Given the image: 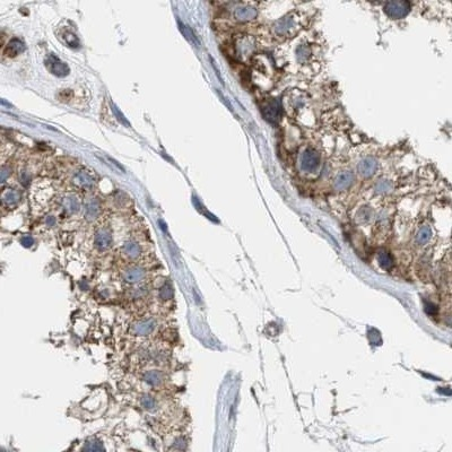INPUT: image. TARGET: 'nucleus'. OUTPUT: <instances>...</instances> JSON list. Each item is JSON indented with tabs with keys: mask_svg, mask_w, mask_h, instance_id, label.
<instances>
[{
	"mask_svg": "<svg viewBox=\"0 0 452 452\" xmlns=\"http://www.w3.org/2000/svg\"><path fill=\"white\" fill-rule=\"evenodd\" d=\"M303 20L301 14L296 12L288 13L287 15L277 19L271 26V32L276 39L280 41L290 40L295 37L303 29Z\"/></svg>",
	"mask_w": 452,
	"mask_h": 452,
	"instance_id": "1",
	"label": "nucleus"
},
{
	"mask_svg": "<svg viewBox=\"0 0 452 452\" xmlns=\"http://www.w3.org/2000/svg\"><path fill=\"white\" fill-rule=\"evenodd\" d=\"M321 154L319 151L312 146H308L301 152L298 165L300 171L304 174H314L320 171L321 168Z\"/></svg>",
	"mask_w": 452,
	"mask_h": 452,
	"instance_id": "2",
	"label": "nucleus"
},
{
	"mask_svg": "<svg viewBox=\"0 0 452 452\" xmlns=\"http://www.w3.org/2000/svg\"><path fill=\"white\" fill-rule=\"evenodd\" d=\"M410 9V3L408 1H389L383 6V12L389 18L401 19L408 15Z\"/></svg>",
	"mask_w": 452,
	"mask_h": 452,
	"instance_id": "3",
	"label": "nucleus"
},
{
	"mask_svg": "<svg viewBox=\"0 0 452 452\" xmlns=\"http://www.w3.org/2000/svg\"><path fill=\"white\" fill-rule=\"evenodd\" d=\"M261 113L265 119L270 123H276L281 116V103L279 100L271 99L266 101L261 106Z\"/></svg>",
	"mask_w": 452,
	"mask_h": 452,
	"instance_id": "4",
	"label": "nucleus"
},
{
	"mask_svg": "<svg viewBox=\"0 0 452 452\" xmlns=\"http://www.w3.org/2000/svg\"><path fill=\"white\" fill-rule=\"evenodd\" d=\"M44 65L52 75L57 77H65L69 74V67L66 62L61 61L57 55L49 54L44 60Z\"/></svg>",
	"mask_w": 452,
	"mask_h": 452,
	"instance_id": "5",
	"label": "nucleus"
},
{
	"mask_svg": "<svg viewBox=\"0 0 452 452\" xmlns=\"http://www.w3.org/2000/svg\"><path fill=\"white\" fill-rule=\"evenodd\" d=\"M258 15V10L249 3H238L233 8V17L235 20L241 23H246L253 20Z\"/></svg>",
	"mask_w": 452,
	"mask_h": 452,
	"instance_id": "6",
	"label": "nucleus"
},
{
	"mask_svg": "<svg viewBox=\"0 0 452 452\" xmlns=\"http://www.w3.org/2000/svg\"><path fill=\"white\" fill-rule=\"evenodd\" d=\"M71 183L77 189L88 191L93 189L95 181H94V178L90 175V173H88V171H86V170H77L71 175Z\"/></svg>",
	"mask_w": 452,
	"mask_h": 452,
	"instance_id": "7",
	"label": "nucleus"
},
{
	"mask_svg": "<svg viewBox=\"0 0 452 452\" xmlns=\"http://www.w3.org/2000/svg\"><path fill=\"white\" fill-rule=\"evenodd\" d=\"M378 169V161L374 157H370V156L362 158L361 161L357 163L356 166V171L362 178H371L372 175H374L375 173H377Z\"/></svg>",
	"mask_w": 452,
	"mask_h": 452,
	"instance_id": "8",
	"label": "nucleus"
},
{
	"mask_svg": "<svg viewBox=\"0 0 452 452\" xmlns=\"http://www.w3.org/2000/svg\"><path fill=\"white\" fill-rule=\"evenodd\" d=\"M294 57L296 64H300L302 66L310 64L314 57L313 48L309 43H300L295 49Z\"/></svg>",
	"mask_w": 452,
	"mask_h": 452,
	"instance_id": "9",
	"label": "nucleus"
},
{
	"mask_svg": "<svg viewBox=\"0 0 452 452\" xmlns=\"http://www.w3.org/2000/svg\"><path fill=\"white\" fill-rule=\"evenodd\" d=\"M112 244V235L109 228L102 227L97 229L94 235V245L99 251H106Z\"/></svg>",
	"mask_w": 452,
	"mask_h": 452,
	"instance_id": "10",
	"label": "nucleus"
},
{
	"mask_svg": "<svg viewBox=\"0 0 452 452\" xmlns=\"http://www.w3.org/2000/svg\"><path fill=\"white\" fill-rule=\"evenodd\" d=\"M156 328V321L154 319H145L134 323L131 327V332L136 336H149L154 332Z\"/></svg>",
	"mask_w": 452,
	"mask_h": 452,
	"instance_id": "11",
	"label": "nucleus"
},
{
	"mask_svg": "<svg viewBox=\"0 0 452 452\" xmlns=\"http://www.w3.org/2000/svg\"><path fill=\"white\" fill-rule=\"evenodd\" d=\"M146 271L140 266H131L122 271V279L128 284H137L144 279Z\"/></svg>",
	"mask_w": 452,
	"mask_h": 452,
	"instance_id": "12",
	"label": "nucleus"
},
{
	"mask_svg": "<svg viewBox=\"0 0 452 452\" xmlns=\"http://www.w3.org/2000/svg\"><path fill=\"white\" fill-rule=\"evenodd\" d=\"M354 182V174L352 171L345 170V171H340L338 174L333 179V188L338 191H344L350 188Z\"/></svg>",
	"mask_w": 452,
	"mask_h": 452,
	"instance_id": "13",
	"label": "nucleus"
},
{
	"mask_svg": "<svg viewBox=\"0 0 452 452\" xmlns=\"http://www.w3.org/2000/svg\"><path fill=\"white\" fill-rule=\"evenodd\" d=\"M61 207L66 214H76L81 209V201H79L78 197H76L75 194H68V196L62 198Z\"/></svg>",
	"mask_w": 452,
	"mask_h": 452,
	"instance_id": "14",
	"label": "nucleus"
},
{
	"mask_svg": "<svg viewBox=\"0 0 452 452\" xmlns=\"http://www.w3.org/2000/svg\"><path fill=\"white\" fill-rule=\"evenodd\" d=\"M101 206L96 198H89L84 206V216L87 221H95L99 217Z\"/></svg>",
	"mask_w": 452,
	"mask_h": 452,
	"instance_id": "15",
	"label": "nucleus"
},
{
	"mask_svg": "<svg viewBox=\"0 0 452 452\" xmlns=\"http://www.w3.org/2000/svg\"><path fill=\"white\" fill-rule=\"evenodd\" d=\"M121 252L128 259H138L141 256V245L136 241H128L122 245Z\"/></svg>",
	"mask_w": 452,
	"mask_h": 452,
	"instance_id": "16",
	"label": "nucleus"
},
{
	"mask_svg": "<svg viewBox=\"0 0 452 452\" xmlns=\"http://www.w3.org/2000/svg\"><path fill=\"white\" fill-rule=\"evenodd\" d=\"M1 200H2L3 206L14 207L20 201V194L18 191L10 189V188H7V189L2 191Z\"/></svg>",
	"mask_w": 452,
	"mask_h": 452,
	"instance_id": "17",
	"label": "nucleus"
},
{
	"mask_svg": "<svg viewBox=\"0 0 452 452\" xmlns=\"http://www.w3.org/2000/svg\"><path fill=\"white\" fill-rule=\"evenodd\" d=\"M24 50H25V44L22 41L18 39H12L3 50V54L7 57H16L17 54L22 53Z\"/></svg>",
	"mask_w": 452,
	"mask_h": 452,
	"instance_id": "18",
	"label": "nucleus"
},
{
	"mask_svg": "<svg viewBox=\"0 0 452 452\" xmlns=\"http://www.w3.org/2000/svg\"><path fill=\"white\" fill-rule=\"evenodd\" d=\"M142 379H144L146 383L152 385V387H157L164 380V375H163L162 372L157 370H151L146 372Z\"/></svg>",
	"mask_w": 452,
	"mask_h": 452,
	"instance_id": "19",
	"label": "nucleus"
},
{
	"mask_svg": "<svg viewBox=\"0 0 452 452\" xmlns=\"http://www.w3.org/2000/svg\"><path fill=\"white\" fill-rule=\"evenodd\" d=\"M178 25H179V29L181 31V33L183 34V36L186 37V39L189 41V42L193 43L194 45H196V47H200V42L198 41V37L196 36V34L193 33V31L191 30L189 26L184 25L182 22H180V19H178Z\"/></svg>",
	"mask_w": 452,
	"mask_h": 452,
	"instance_id": "20",
	"label": "nucleus"
},
{
	"mask_svg": "<svg viewBox=\"0 0 452 452\" xmlns=\"http://www.w3.org/2000/svg\"><path fill=\"white\" fill-rule=\"evenodd\" d=\"M392 187H394V183H392L391 180L380 179L375 182L374 190L379 193H385V192H389V191L392 189Z\"/></svg>",
	"mask_w": 452,
	"mask_h": 452,
	"instance_id": "21",
	"label": "nucleus"
},
{
	"mask_svg": "<svg viewBox=\"0 0 452 452\" xmlns=\"http://www.w3.org/2000/svg\"><path fill=\"white\" fill-rule=\"evenodd\" d=\"M159 297L163 301H170L173 297V287L169 280H166L159 290Z\"/></svg>",
	"mask_w": 452,
	"mask_h": 452,
	"instance_id": "22",
	"label": "nucleus"
},
{
	"mask_svg": "<svg viewBox=\"0 0 452 452\" xmlns=\"http://www.w3.org/2000/svg\"><path fill=\"white\" fill-rule=\"evenodd\" d=\"M62 41H64V42L68 45V47H71V48H77L78 45H79V40H78V37L75 35L74 33L70 32V31H65L64 33H62Z\"/></svg>",
	"mask_w": 452,
	"mask_h": 452,
	"instance_id": "23",
	"label": "nucleus"
},
{
	"mask_svg": "<svg viewBox=\"0 0 452 452\" xmlns=\"http://www.w3.org/2000/svg\"><path fill=\"white\" fill-rule=\"evenodd\" d=\"M140 405L147 410H154L156 408V401L151 395H142L140 398Z\"/></svg>",
	"mask_w": 452,
	"mask_h": 452,
	"instance_id": "24",
	"label": "nucleus"
},
{
	"mask_svg": "<svg viewBox=\"0 0 452 452\" xmlns=\"http://www.w3.org/2000/svg\"><path fill=\"white\" fill-rule=\"evenodd\" d=\"M83 450H86V451H100V450H104V447H103V443L101 442L100 440L93 439V440L87 441V442L85 443V446H84V448H83Z\"/></svg>",
	"mask_w": 452,
	"mask_h": 452,
	"instance_id": "25",
	"label": "nucleus"
},
{
	"mask_svg": "<svg viewBox=\"0 0 452 452\" xmlns=\"http://www.w3.org/2000/svg\"><path fill=\"white\" fill-rule=\"evenodd\" d=\"M430 238H431V231H430V228H427V227H423L419 231L418 235H417V240H418L419 243H425Z\"/></svg>",
	"mask_w": 452,
	"mask_h": 452,
	"instance_id": "26",
	"label": "nucleus"
},
{
	"mask_svg": "<svg viewBox=\"0 0 452 452\" xmlns=\"http://www.w3.org/2000/svg\"><path fill=\"white\" fill-rule=\"evenodd\" d=\"M112 110H113V112L114 114H116V117H117V119L120 121L121 123H123L124 126H128V127H130V123L128 122V120L126 119V118H124V116L122 113H121V111L119 110V107H117L116 105H114V104L112 103Z\"/></svg>",
	"mask_w": 452,
	"mask_h": 452,
	"instance_id": "27",
	"label": "nucleus"
},
{
	"mask_svg": "<svg viewBox=\"0 0 452 452\" xmlns=\"http://www.w3.org/2000/svg\"><path fill=\"white\" fill-rule=\"evenodd\" d=\"M147 288L146 287H137L131 290V297L133 298H140L144 297L146 294H147Z\"/></svg>",
	"mask_w": 452,
	"mask_h": 452,
	"instance_id": "28",
	"label": "nucleus"
},
{
	"mask_svg": "<svg viewBox=\"0 0 452 452\" xmlns=\"http://www.w3.org/2000/svg\"><path fill=\"white\" fill-rule=\"evenodd\" d=\"M20 243H22L24 246H27V248H30V246H32V244L34 243V240H33L32 236L25 235V236H23L22 239H20Z\"/></svg>",
	"mask_w": 452,
	"mask_h": 452,
	"instance_id": "29",
	"label": "nucleus"
},
{
	"mask_svg": "<svg viewBox=\"0 0 452 452\" xmlns=\"http://www.w3.org/2000/svg\"><path fill=\"white\" fill-rule=\"evenodd\" d=\"M45 223H47L48 226H54L55 217L54 216H48L47 220H45Z\"/></svg>",
	"mask_w": 452,
	"mask_h": 452,
	"instance_id": "30",
	"label": "nucleus"
},
{
	"mask_svg": "<svg viewBox=\"0 0 452 452\" xmlns=\"http://www.w3.org/2000/svg\"><path fill=\"white\" fill-rule=\"evenodd\" d=\"M183 440L182 439H178V440H175V442L174 444H173V446H174V448H176V449H183Z\"/></svg>",
	"mask_w": 452,
	"mask_h": 452,
	"instance_id": "31",
	"label": "nucleus"
},
{
	"mask_svg": "<svg viewBox=\"0 0 452 452\" xmlns=\"http://www.w3.org/2000/svg\"><path fill=\"white\" fill-rule=\"evenodd\" d=\"M8 174H9V173L6 170V168H2V170H1V182H5L6 179H7V175H8Z\"/></svg>",
	"mask_w": 452,
	"mask_h": 452,
	"instance_id": "32",
	"label": "nucleus"
}]
</instances>
